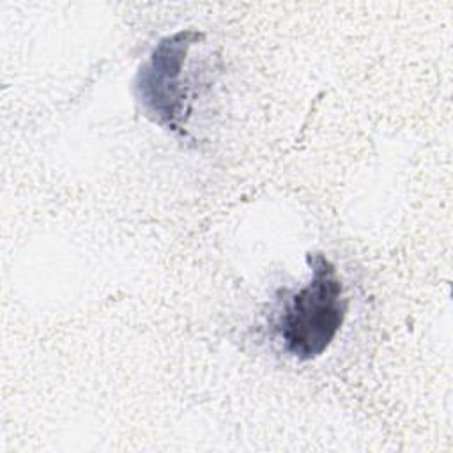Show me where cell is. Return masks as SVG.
<instances>
[{
  "label": "cell",
  "mask_w": 453,
  "mask_h": 453,
  "mask_svg": "<svg viewBox=\"0 0 453 453\" xmlns=\"http://www.w3.org/2000/svg\"><path fill=\"white\" fill-rule=\"evenodd\" d=\"M306 262L311 269L310 281L283 303L274 324L283 349L301 361L326 352L349 308L336 265L322 253H308Z\"/></svg>",
  "instance_id": "1"
},
{
  "label": "cell",
  "mask_w": 453,
  "mask_h": 453,
  "mask_svg": "<svg viewBox=\"0 0 453 453\" xmlns=\"http://www.w3.org/2000/svg\"><path fill=\"white\" fill-rule=\"evenodd\" d=\"M203 39L198 30L163 37L134 78V97L147 119L168 131H182L189 117L191 76L184 78L189 50Z\"/></svg>",
  "instance_id": "2"
}]
</instances>
